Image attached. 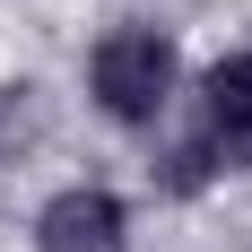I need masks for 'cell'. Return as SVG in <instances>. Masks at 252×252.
<instances>
[{
  "mask_svg": "<svg viewBox=\"0 0 252 252\" xmlns=\"http://www.w3.org/2000/svg\"><path fill=\"white\" fill-rule=\"evenodd\" d=\"M78 87H87V104H96L104 130L157 139V130L183 113V96H191L183 35L165 18H113L96 44H87V61H78Z\"/></svg>",
  "mask_w": 252,
  "mask_h": 252,
  "instance_id": "cell-1",
  "label": "cell"
},
{
  "mask_svg": "<svg viewBox=\"0 0 252 252\" xmlns=\"http://www.w3.org/2000/svg\"><path fill=\"white\" fill-rule=\"evenodd\" d=\"M218 183H226V157L174 113V122L148 139V191H157V200H209Z\"/></svg>",
  "mask_w": 252,
  "mask_h": 252,
  "instance_id": "cell-4",
  "label": "cell"
},
{
  "mask_svg": "<svg viewBox=\"0 0 252 252\" xmlns=\"http://www.w3.org/2000/svg\"><path fill=\"white\" fill-rule=\"evenodd\" d=\"M130 244H139V209L113 183H52L26 218V252H130Z\"/></svg>",
  "mask_w": 252,
  "mask_h": 252,
  "instance_id": "cell-2",
  "label": "cell"
},
{
  "mask_svg": "<svg viewBox=\"0 0 252 252\" xmlns=\"http://www.w3.org/2000/svg\"><path fill=\"white\" fill-rule=\"evenodd\" d=\"M183 122L200 130L218 157H226V174H252V35H244V44H226L218 61H200V70H191Z\"/></svg>",
  "mask_w": 252,
  "mask_h": 252,
  "instance_id": "cell-3",
  "label": "cell"
}]
</instances>
